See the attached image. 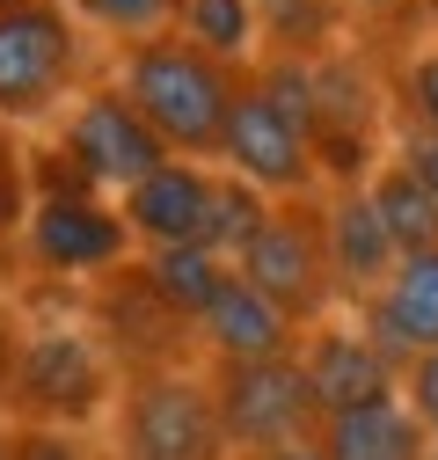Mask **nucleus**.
Wrapping results in <instances>:
<instances>
[{"mask_svg":"<svg viewBox=\"0 0 438 460\" xmlns=\"http://www.w3.org/2000/svg\"><path fill=\"white\" fill-rule=\"evenodd\" d=\"M234 88H241L234 66H219L212 51H197L190 37H169V30L125 44V59H118V95L153 125V139L176 161H219Z\"/></svg>","mask_w":438,"mask_h":460,"instance_id":"nucleus-1","label":"nucleus"},{"mask_svg":"<svg viewBox=\"0 0 438 460\" xmlns=\"http://www.w3.org/2000/svg\"><path fill=\"white\" fill-rule=\"evenodd\" d=\"M118 387H125V373H118V358H110V343L95 329L44 322V329H22L0 417L8 424H44V431H88L118 402Z\"/></svg>","mask_w":438,"mask_h":460,"instance_id":"nucleus-2","label":"nucleus"},{"mask_svg":"<svg viewBox=\"0 0 438 460\" xmlns=\"http://www.w3.org/2000/svg\"><path fill=\"white\" fill-rule=\"evenodd\" d=\"M118 460H227L212 410V373L153 366L118 387Z\"/></svg>","mask_w":438,"mask_h":460,"instance_id":"nucleus-3","label":"nucleus"},{"mask_svg":"<svg viewBox=\"0 0 438 460\" xmlns=\"http://www.w3.org/2000/svg\"><path fill=\"white\" fill-rule=\"evenodd\" d=\"M212 410H219L227 460H256V453L321 438V410H314V387L300 373V351L256 358V366H212Z\"/></svg>","mask_w":438,"mask_h":460,"instance_id":"nucleus-4","label":"nucleus"},{"mask_svg":"<svg viewBox=\"0 0 438 460\" xmlns=\"http://www.w3.org/2000/svg\"><path fill=\"white\" fill-rule=\"evenodd\" d=\"M234 270L256 285L263 300H278L300 329L328 322V300H337V270H328V226L314 198H285L270 205V219L256 226V242L234 256Z\"/></svg>","mask_w":438,"mask_h":460,"instance_id":"nucleus-5","label":"nucleus"},{"mask_svg":"<svg viewBox=\"0 0 438 460\" xmlns=\"http://www.w3.org/2000/svg\"><path fill=\"white\" fill-rule=\"evenodd\" d=\"M81 81V30L51 0L0 8V125L51 118Z\"/></svg>","mask_w":438,"mask_h":460,"instance_id":"nucleus-6","label":"nucleus"},{"mask_svg":"<svg viewBox=\"0 0 438 460\" xmlns=\"http://www.w3.org/2000/svg\"><path fill=\"white\" fill-rule=\"evenodd\" d=\"M219 161H227L249 190H263L270 205L314 198V183H321V161H314L307 125L293 118V110L270 102L249 81V66H241V88H234V118H227V146H219Z\"/></svg>","mask_w":438,"mask_h":460,"instance_id":"nucleus-7","label":"nucleus"},{"mask_svg":"<svg viewBox=\"0 0 438 460\" xmlns=\"http://www.w3.org/2000/svg\"><path fill=\"white\" fill-rule=\"evenodd\" d=\"M307 132H314V161L337 176L344 190H358L372 176V146H380V95L372 74L358 59H307Z\"/></svg>","mask_w":438,"mask_h":460,"instance_id":"nucleus-8","label":"nucleus"},{"mask_svg":"<svg viewBox=\"0 0 438 460\" xmlns=\"http://www.w3.org/2000/svg\"><path fill=\"white\" fill-rule=\"evenodd\" d=\"M59 154L81 168L95 190H118V198L169 161V146L153 139V125L139 118L118 88H88V95L66 110V118H59Z\"/></svg>","mask_w":438,"mask_h":460,"instance_id":"nucleus-9","label":"nucleus"},{"mask_svg":"<svg viewBox=\"0 0 438 460\" xmlns=\"http://www.w3.org/2000/svg\"><path fill=\"white\" fill-rule=\"evenodd\" d=\"M300 373L314 387V410L321 417H344L365 410V402H395L402 394V366L365 336V322H314L300 336Z\"/></svg>","mask_w":438,"mask_h":460,"instance_id":"nucleus-10","label":"nucleus"},{"mask_svg":"<svg viewBox=\"0 0 438 460\" xmlns=\"http://www.w3.org/2000/svg\"><path fill=\"white\" fill-rule=\"evenodd\" d=\"M22 242L44 270H125L132 256V226L118 205H102V198H30V219H22Z\"/></svg>","mask_w":438,"mask_h":460,"instance_id":"nucleus-11","label":"nucleus"},{"mask_svg":"<svg viewBox=\"0 0 438 460\" xmlns=\"http://www.w3.org/2000/svg\"><path fill=\"white\" fill-rule=\"evenodd\" d=\"M110 293L95 300V314H102V343H110V358H118V373H153V366H183V343H190V322L169 307L146 285V270L139 263H125V270H110L102 278Z\"/></svg>","mask_w":438,"mask_h":460,"instance_id":"nucleus-12","label":"nucleus"},{"mask_svg":"<svg viewBox=\"0 0 438 460\" xmlns=\"http://www.w3.org/2000/svg\"><path fill=\"white\" fill-rule=\"evenodd\" d=\"M190 336L212 351V366H256V358H293L307 329L278 300H263L241 270H227V285H219L212 307L190 322Z\"/></svg>","mask_w":438,"mask_h":460,"instance_id":"nucleus-13","label":"nucleus"},{"mask_svg":"<svg viewBox=\"0 0 438 460\" xmlns=\"http://www.w3.org/2000/svg\"><path fill=\"white\" fill-rule=\"evenodd\" d=\"M212 183H219V176H205L197 161H176V154H169L153 176H139V183L118 198L132 242H139V249H205Z\"/></svg>","mask_w":438,"mask_h":460,"instance_id":"nucleus-14","label":"nucleus"},{"mask_svg":"<svg viewBox=\"0 0 438 460\" xmlns=\"http://www.w3.org/2000/svg\"><path fill=\"white\" fill-rule=\"evenodd\" d=\"M358 322H365V336H372L395 366H409V358L438 351V249L402 256V263H395V278H388V285H380V293L358 307Z\"/></svg>","mask_w":438,"mask_h":460,"instance_id":"nucleus-15","label":"nucleus"},{"mask_svg":"<svg viewBox=\"0 0 438 460\" xmlns=\"http://www.w3.org/2000/svg\"><path fill=\"white\" fill-rule=\"evenodd\" d=\"M321 226H328V270H337V300H358V307H365L380 285L395 278V263H402V249H395L388 226H380L365 183L328 198V205H321Z\"/></svg>","mask_w":438,"mask_h":460,"instance_id":"nucleus-16","label":"nucleus"},{"mask_svg":"<svg viewBox=\"0 0 438 460\" xmlns=\"http://www.w3.org/2000/svg\"><path fill=\"white\" fill-rule=\"evenodd\" d=\"M328 460H431V431L409 417V402H365V410H344V417H321V438H314Z\"/></svg>","mask_w":438,"mask_h":460,"instance_id":"nucleus-17","label":"nucleus"},{"mask_svg":"<svg viewBox=\"0 0 438 460\" xmlns=\"http://www.w3.org/2000/svg\"><path fill=\"white\" fill-rule=\"evenodd\" d=\"M365 198H372V212H380V226L395 234V249L402 256H424V249H438V198L409 176V168L388 154L365 176Z\"/></svg>","mask_w":438,"mask_h":460,"instance_id":"nucleus-18","label":"nucleus"},{"mask_svg":"<svg viewBox=\"0 0 438 460\" xmlns=\"http://www.w3.org/2000/svg\"><path fill=\"white\" fill-rule=\"evenodd\" d=\"M139 270H146V285L161 300H169L183 322H197L205 307H212V293L227 285V256H212V249H146L139 256Z\"/></svg>","mask_w":438,"mask_h":460,"instance_id":"nucleus-19","label":"nucleus"},{"mask_svg":"<svg viewBox=\"0 0 438 460\" xmlns=\"http://www.w3.org/2000/svg\"><path fill=\"white\" fill-rule=\"evenodd\" d=\"M176 15H183V37H190L197 51H212L219 66H234V74L256 66V51H249L256 30H263V22H256V0H183Z\"/></svg>","mask_w":438,"mask_h":460,"instance_id":"nucleus-20","label":"nucleus"},{"mask_svg":"<svg viewBox=\"0 0 438 460\" xmlns=\"http://www.w3.org/2000/svg\"><path fill=\"white\" fill-rule=\"evenodd\" d=\"M256 22L278 37L293 59H321V44L344 22V0H256Z\"/></svg>","mask_w":438,"mask_h":460,"instance_id":"nucleus-21","label":"nucleus"},{"mask_svg":"<svg viewBox=\"0 0 438 460\" xmlns=\"http://www.w3.org/2000/svg\"><path fill=\"white\" fill-rule=\"evenodd\" d=\"M263 219H270V198H263V190H249L241 176H219V183H212V219H205V249L234 263V256L256 242Z\"/></svg>","mask_w":438,"mask_h":460,"instance_id":"nucleus-22","label":"nucleus"},{"mask_svg":"<svg viewBox=\"0 0 438 460\" xmlns=\"http://www.w3.org/2000/svg\"><path fill=\"white\" fill-rule=\"evenodd\" d=\"M66 8L74 15H88V22H102L110 37H161V30H169V15L183 8V0H66Z\"/></svg>","mask_w":438,"mask_h":460,"instance_id":"nucleus-23","label":"nucleus"},{"mask_svg":"<svg viewBox=\"0 0 438 460\" xmlns=\"http://www.w3.org/2000/svg\"><path fill=\"white\" fill-rule=\"evenodd\" d=\"M30 161L15 146V132L0 125V234H22V219H30Z\"/></svg>","mask_w":438,"mask_h":460,"instance_id":"nucleus-24","label":"nucleus"},{"mask_svg":"<svg viewBox=\"0 0 438 460\" xmlns=\"http://www.w3.org/2000/svg\"><path fill=\"white\" fill-rule=\"evenodd\" d=\"M8 460H95L81 431H44V424H8Z\"/></svg>","mask_w":438,"mask_h":460,"instance_id":"nucleus-25","label":"nucleus"},{"mask_svg":"<svg viewBox=\"0 0 438 460\" xmlns=\"http://www.w3.org/2000/svg\"><path fill=\"white\" fill-rule=\"evenodd\" d=\"M402 402H409V417L431 431V446H438V351H424V358H409L402 366Z\"/></svg>","mask_w":438,"mask_h":460,"instance_id":"nucleus-26","label":"nucleus"},{"mask_svg":"<svg viewBox=\"0 0 438 460\" xmlns=\"http://www.w3.org/2000/svg\"><path fill=\"white\" fill-rule=\"evenodd\" d=\"M402 102H409V125L438 132V51L409 59V74H402Z\"/></svg>","mask_w":438,"mask_h":460,"instance_id":"nucleus-27","label":"nucleus"},{"mask_svg":"<svg viewBox=\"0 0 438 460\" xmlns=\"http://www.w3.org/2000/svg\"><path fill=\"white\" fill-rule=\"evenodd\" d=\"M395 161L409 168V176H416V183H424L431 198H438V132L409 125V132H402V146H395Z\"/></svg>","mask_w":438,"mask_h":460,"instance_id":"nucleus-28","label":"nucleus"},{"mask_svg":"<svg viewBox=\"0 0 438 460\" xmlns=\"http://www.w3.org/2000/svg\"><path fill=\"white\" fill-rule=\"evenodd\" d=\"M15 351H22V329H15V314L0 307V402H8V373H15Z\"/></svg>","mask_w":438,"mask_h":460,"instance_id":"nucleus-29","label":"nucleus"},{"mask_svg":"<svg viewBox=\"0 0 438 460\" xmlns=\"http://www.w3.org/2000/svg\"><path fill=\"white\" fill-rule=\"evenodd\" d=\"M256 460H328L321 446H278V453H256Z\"/></svg>","mask_w":438,"mask_h":460,"instance_id":"nucleus-30","label":"nucleus"},{"mask_svg":"<svg viewBox=\"0 0 438 460\" xmlns=\"http://www.w3.org/2000/svg\"><path fill=\"white\" fill-rule=\"evenodd\" d=\"M0 460H8V417H0Z\"/></svg>","mask_w":438,"mask_h":460,"instance_id":"nucleus-31","label":"nucleus"},{"mask_svg":"<svg viewBox=\"0 0 438 460\" xmlns=\"http://www.w3.org/2000/svg\"><path fill=\"white\" fill-rule=\"evenodd\" d=\"M358 8H395V0H358Z\"/></svg>","mask_w":438,"mask_h":460,"instance_id":"nucleus-32","label":"nucleus"},{"mask_svg":"<svg viewBox=\"0 0 438 460\" xmlns=\"http://www.w3.org/2000/svg\"><path fill=\"white\" fill-rule=\"evenodd\" d=\"M431 460H438V446H431Z\"/></svg>","mask_w":438,"mask_h":460,"instance_id":"nucleus-33","label":"nucleus"}]
</instances>
